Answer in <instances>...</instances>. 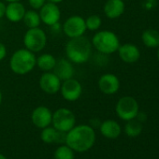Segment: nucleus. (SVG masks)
<instances>
[{
    "mask_svg": "<svg viewBox=\"0 0 159 159\" xmlns=\"http://www.w3.org/2000/svg\"><path fill=\"white\" fill-rule=\"evenodd\" d=\"M3 1H6L8 3H11V2H21L22 0H3Z\"/></svg>",
    "mask_w": 159,
    "mask_h": 159,
    "instance_id": "7c9ffc66",
    "label": "nucleus"
},
{
    "mask_svg": "<svg viewBox=\"0 0 159 159\" xmlns=\"http://www.w3.org/2000/svg\"><path fill=\"white\" fill-rule=\"evenodd\" d=\"M52 112L45 106L37 107L31 114L32 123L39 128H45L52 124Z\"/></svg>",
    "mask_w": 159,
    "mask_h": 159,
    "instance_id": "ddd939ff",
    "label": "nucleus"
},
{
    "mask_svg": "<svg viewBox=\"0 0 159 159\" xmlns=\"http://www.w3.org/2000/svg\"><path fill=\"white\" fill-rule=\"evenodd\" d=\"M115 111L119 118L124 121H129L137 117L139 113V103L134 98L125 96L118 100Z\"/></svg>",
    "mask_w": 159,
    "mask_h": 159,
    "instance_id": "0eeeda50",
    "label": "nucleus"
},
{
    "mask_svg": "<svg viewBox=\"0 0 159 159\" xmlns=\"http://www.w3.org/2000/svg\"><path fill=\"white\" fill-rule=\"evenodd\" d=\"M117 52L121 60L127 64L136 63L140 57L139 49L132 43H125L123 45H120Z\"/></svg>",
    "mask_w": 159,
    "mask_h": 159,
    "instance_id": "4468645a",
    "label": "nucleus"
},
{
    "mask_svg": "<svg viewBox=\"0 0 159 159\" xmlns=\"http://www.w3.org/2000/svg\"><path fill=\"white\" fill-rule=\"evenodd\" d=\"M49 2H52V3H54V4H59L61 2H63L64 0H48Z\"/></svg>",
    "mask_w": 159,
    "mask_h": 159,
    "instance_id": "c756f323",
    "label": "nucleus"
},
{
    "mask_svg": "<svg viewBox=\"0 0 159 159\" xmlns=\"http://www.w3.org/2000/svg\"><path fill=\"white\" fill-rule=\"evenodd\" d=\"M25 25L28 27V28H36V27H39L40 24H41V20L39 17V13L35 11V10H30V11H26L25 14L24 16L23 19Z\"/></svg>",
    "mask_w": 159,
    "mask_h": 159,
    "instance_id": "4be33fe9",
    "label": "nucleus"
},
{
    "mask_svg": "<svg viewBox=\"0 0 159 159\" xmlns=\"http://www.w3.org/2000/svg\"><path fill=\"white\" fill-rule=\"evenodd\" d=\"M62 84L61 80L52 72H44L39 79L40 89L48 95H55L60 91Z\"/></svg>",
    "mask_w": 159,
    "mask_h": 159,
    "instance_id": "9d476101",
    "label": "nucleus"
},
{
    "mask_svg": "<svg viewBox=\"0 0 159 159\" xmlns=\"http://www.w3.org/2000/svg\"><path fill=\"white\" fill-rule=\"evenodd\" d=\"M49 27L51 28L52 32H53V33H59L61 31V29H62V26H61L59 22L54 24V25H51V26H49Z\"/></svg>",
    "mask_w": 159,
    "mask_h": 159,
    "instance_id": "cd10ccee",
    "label": "nucleus"
},
{
    "mask_svg": "<svg viewBox=\"0 0 159 159\" xmlns=\"http://www.w3.org/2000/svg\"><path fill=\"white\" fill-rule=\"evenodd\" d=\"M6 6L7 5H5V3L3 1H0V19H2L3 17H5Z\"/></svg>",
    "mask_w": 159,
    "mask_h": 159,
    "instance_id": "c85d7f7f",
    "label": "nucleus"
},
{
    "mask_svg": "<svg viewBox=\"0 0 159 159\" xmlns=\"http://www.w3.org/2000/svg\"><path fill=\"white\" fill-rule=\"evenodd\" d=\"M7 56V48L4 43L0 41V62L3 61Z\"/></svg>",
    "mask_w": 159,
    "mask_h": 159,
    "instance_id": "bb28decb",
    "label": "nucleus"
},
{
    "mask_svg": "<svg viewBox=\"0 0 159 159\" xmlns=\"http://www.w3.org/2000/svg\"><path fill=\"white\" fill-rule=\"evenodd\" d=\"M93 46L88 38L82 36L70 39L65 47L66 58L73 64L81 65L89 61L92 55Z\"/></svg>",
    "mask_w": 159,
    "mask_h": 159,
    "instance_id": "f03ea898",
    "label": "nucleus"
},
{
    "mask_svg": "<svg viewBox=\"0 0 159 159\" xmlns=\"http://www.w3.org/2000/svg\"><path fill=\"white\" fill-rule=\"evenodd\" d=\"M100 132L107 139H116L121 134V126L114 120H106L100 124Z\"/></svg>",
    "mask_w": 159,
    "mask_h": 159,
    "instance_id": "6ab92c4d",
    "label": "nucleus"
},
{
    "mask_svg": "<svg viewBox=\"0 0 159 159\" xmlns=\"http://www.w3.org/2000/svg\"><path fill=\"white\" fill-rule=\"evenodd\" d=\"M52 124L55 129L61 132H68L76 125L75 114L66 108H60L52 113Z\"/></svg>",
    "mask_w": 159,
    "mask_h": 159,
    "instance_id": "423d86ee",
    "label": "nucleus"
},
{
    "mask_svg": "<svg viewBox=\"0 0 159 159\" xmlns=\"http://www.w3.org/2000/svg\"><path fill=\"white\" fill-rule=\"evenodd\" d=\"M39 13L41 23L48 26L58 23L61 19V11L58 7V4L52 2H46L39 10Z\"/></svg>",
    "mask_w": 159,
    "mask_h": 159,
    "instance_id": "9b49d317",
    "label": "nucleus"
},
{
    "mask_svg": "<svg viewBox=\"0 0 159 159\" xmlns=\"http://www.w3.org/2000/svg\"><path fill=\"white\" fill-rule=\"evenodd\" d=\"M66 132H61L55 129L54 127L47 126L45 128H42L41 131V139L45 143H53V142H65L66 141Z\"/></svg>",
    "mask_w": 159,
    "mask_h": 159,
    "instance_id": "a211bd4d",
    "label": "nucleus"
},
{
    "mask_svg": "<svg viewBox=\"0 0 159 159\" xmlns=\"http://www.w3.org/2000/svg\"><path fill=\"white\" fill-rule=\"evenodd\" d=\"M85 25H86V29L90 31H97L100 28L102 25V20L100 16L94 14L89 16L87 19H85Z\"/></svg>",
    "mask_w": 159,
    "mask_h": 159,
    "instance_id": "393cba45",
    "label": "nucleus"
},
{
    "mask_svg": "<svg viewBox=\"0 0 159 159\" xmlns=\"http://www.w3.org/2000/svg\"><path fill=\"white\" fill-rule=\"evenodd\" d=\"M56 58L51 53H42L39 57H37V66L42 70L43 72L52 71L55 64Z\"/></svg>",
    "mask_w": 159,
    "mask_h": 159,
    "instance_id": "aec40b11",
    "label": "nucleus"
},
{
    "mask_svg": "<svg viewBox=\"0 0 159 159\" xmlns=\"http://www.w3.org/2000/svg\"><path fill=\"white\" fill-rule=\"evenodd\" d=\"M125 5L124 0H107L103 11L106 17L109 19H117L123 15L125 12Z\"/></svg>",
    "mask_w": 159,
    "mask_h": 159,
    "instance_id": "dca6fc26",
    "label": "nucleus"
},
{
    "mask_svg": "<svg viewBox=\"0 0 159 159\" xmlns=\"http://www.w3.org/2000/svg\"><path fill=\"white\" fill-rule=\"evenodd\" d=\"M25 11L24 4L21 2H11L6 6L5 17L11 23H19L23 21Z\"/></svg>",
    "mask_w": 159,
    "mask_h": 159,
    "instance_id": "f3484780",
    "label": "nucleus"
},
{
    "mask_svg": "<svg viewBox=\"0 0 159 159\" xmlns=\"http://www.w3.org/2000/svg\"><path fill=\"white\" fill-rule=\"evenodd\" d=\"M125 134L129 137H132V138L138 137L142 131L141 122H139V120H135V119L127 121L125 126Z\"/></svg>",
    "mask_w": 159,
    "mask_h": 159,
    "instance_id": "5701e85b",
    "label": "nucleus"
},
{
    "mask_svg": "<svg viewBox=\"0 0 159 159\" xmlns=\"http://www.w3.org/2000/svg\"><path fill=\"white\" fill-rule=\"evenodd\" d=\"M86 30L85 19L80 15H71L62 25V31L69 39L82 37L85 34Z\"/></svg>",
    "mask_w": 159,
    "mask_h": 159,
    "instance_id": "6e6552de",
    "label": "nucleus"
},
{
    "mask_svg": "<svg viewBox=\"0 0 159 159\" xmlns=\"http://www.w3.org/2000/svg\"><path fill=\"white\" fill-rule=\"evenodd\" d=\"M96 141V133L94 128L88 125H80L66 132V143L73 151L86 152L90 150Z\"/></svg>",
    "mask_w": 159,
    "mask_h": 159,
    "instance_id": "f257e3e1",
    "label": "nucleus"
},
{
    "mask_svg": "<svg viewBox=\"0 0 159 159\" xmlns=\"http://www.w3.org/2000/svg\"><path fill=\"white\" fill-rule=\"evenodd\" d=\"M25 48L34 53L41 52L47 45V36L43 29L39 27L28 28L24 36Z\"/></svg>",
    "mask_w": 159,
    "mask_h": 159,
    "instance_id": "39448f33",
    "label": "nucleus"
},
{
    "mask_svg": "<svg viewBox=\"0 0 159 159\" xmlns=\"http://www.w3.org/2000/svg\"><path fill=\"white\" fill-rule=\"evenodd\" d=\"M98 85L101 93L105 95H114L119 91L121 84L115 74L105 73L98 79Z\"/></svg>",
    "mask_w": 159,
    "mask_h": 159,
    "instance_id": "f8f14e48",
    "label": "nucleus"
},
{
    "mask_svg": "<svg viewBox=\"0 0 159 159\" xmlns=\"http://www.w3.org/2000/svg\"><path fill=\"white\" fill-rule=\"evenodd\" d=\"M2 99H3V95H2V91L0 89V105L2 103Z\"/></svg>",
    "mask_w": 159,
    "mask_h": 159,
    "instance_id": "2f4dec72",
    "label": "nucleus"
},
{
    "mask_svg": "<svg viewBox=\"0 0 159 159\" xmlns=\"http://www.w3.org/2000/svg\"><path fill=\"white\" fill-rule=\"evenodd\" d=\"M45 3L46 0H28L29 6L35 11H39Z\"/></svg>",
    "mask_w": 159,
    "mask_h": 159,
    "instance_id": "a878e982",
    "label": "nucleus"
},
{
    "mask_svg": "<svg viewBox=\"0 0 159 159\" xmlns=\"http://www.w3.org/2000/svg\"><path fill=\"white\" fill-rule=\"evenodd\" d=\"M0 159H7L3 154H1V153H0Z\"/></svg>",
    "mask_w": 159,
    "mask_h": 159,
    "instance_id": "473e14b6",
    "label": "nucleus"
},
{
    "mask_svg": "<svg viewBox=\"0 0 159 159\" xmlns=\"http://www.w3.org/2000/svg\"><path fill=\"white\" fill-rule=\"evenodd\" d=\"M143 44L148 48L159 47V32L155 29H146L141 36Z\"/></svg>",
    "mask_w": 159,
    "mask_h": 159,
    "instance_id": "412c9836",
    "label": "nucleus"
},
{
    "mask_svg": "<svg viewBox=\"0 0 159 159\" xmlns=\"http://www.w3.org/2000/svg\"><path fill=\"white\" fill-rule=\"evenodd\" d=\"M92 46L102 54H111L117 52L120 40L115 33L110 30H101L97 32L91 40Z\"/></svg>",
    "mask_w": 159,
    "mask_h": 159,
    "instance_id": "20e7f679",
    "label": "nucleus"
},
{
    "mask_svg": "<svg viewBox=\"0 0 159 159\" xmlns=\"http://www.w3.org/2000/svg\"><path fill=\"white\" fill-rule=\"evenodd\" d=\"M63 98L69 102L77 101L83 94V85L78 80L71 78L62 82L60 91Z\"/></svg>",
    "mask_w": 159,
    "mask_h": 159,
    "instance_id": "1a4fd4ad",
    "label": "nucleus"
},
{
    "mask_svg": "<svg viewBox=\"0 0 159 159\" xmlns=\"http://www.w3.org/2000/svg\"><path fill=\"white\" fill-rule=\"evenodd\" d=\"M157 58H158V61H159V47H158V50H157Z\"/></svg>",
    "mask_w": 159,
    "mask_h": 159,
    "instance_id": "72a5a7b5",
    "label": "nucleus"
},
{
    "mask_svg": "<svg viewBox=\"0 0 159 159\" xmlns=\"http://www.w3.org/2000/svg\"><path fill=\"white\" fill-rule=\"evenodd\" d=\"M71 63L67 58H60L56 60V64L52 69V72L61 80L62 82L71 79L74 76L75 70Z\"/></svg>",
    "mask_w": 159,
    "mask_h": 159,
    "instance_id": "2eb2a0df",
    "label": "nucleus"
},
{
    "mask_svg": "<svg viewBox=\"0 0 159 159\" xmlns=\"http://www.w3.org/2000/svg\"><path fill=\"white\" fill-rule=\"evenodd\" d=\"M54 159H74L73 150L67 145H62L54 152Z\"/></svg>",
    "mask_w": 159,
    "mask_h": 159,
    "instance_id": "b1692460",
    "label": "nucleus"
},
{
    "mask_svg": "<svg viewBox=\"0 0 159 159\" xmlns=\"http://www.w3.org/2000/svg\"><path fill=\"white\" fill-rule=\"evenodd\" d=\"M36 65V54L25 48L15 51L10 59V67L17 75L28 74L35 68Z\"/></svg>",
    "mask_w": 159,
    "mask_h": 159,
    "instance_id": "7ed1b4c3",
    "label": "nucleus"
}]
</instances>
